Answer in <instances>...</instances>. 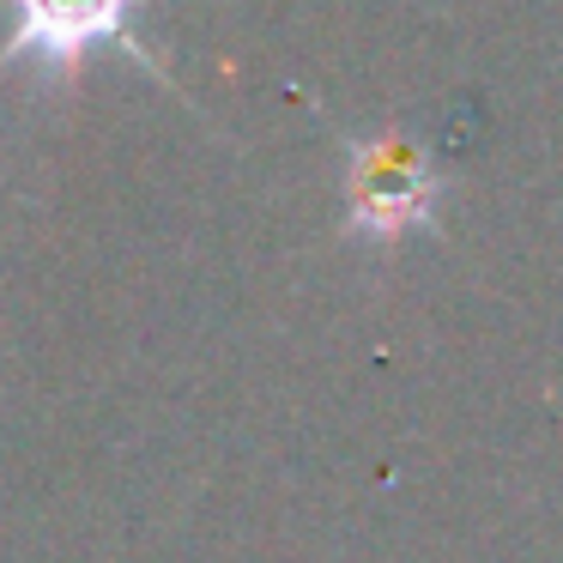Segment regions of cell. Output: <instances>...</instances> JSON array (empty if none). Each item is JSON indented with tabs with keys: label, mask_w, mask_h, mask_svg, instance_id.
I'll use <instances>...</instances> for the list:
<instances>
[{
	"label": "cell",
	"mask_w": 563,
	"mask_h": 563,
	"mask_svg": "<svg viewBox=\"0 0 563 563\" xmlns=\"http://www.w3.org/2000/svg\"><path fill=\"white\" fill-rule=\"evenodd\" d=\"M146 0H7L13 31L0 43V67L31 62L43 79H74L91 49H128L158 74V55L134 37Z\"/></svg>",
	"instance_id": "cell-1"
},
{
	"label": "cell",
	"mask_w": 563,
	"mask_h": 563,
	"mask_svg": "<svg viewBox=\"0 0 563 563\" xmlns=\"http://www.w3.org/2000/svg\"><path fill=\"white\" fill-rule=\"evenodd\" d=\"M442 195V170L406 134H357L345 146V224L352 236H406L430 224Z\"/></svg>",
	"instance_id": "cell-2"
}]
</instances>
